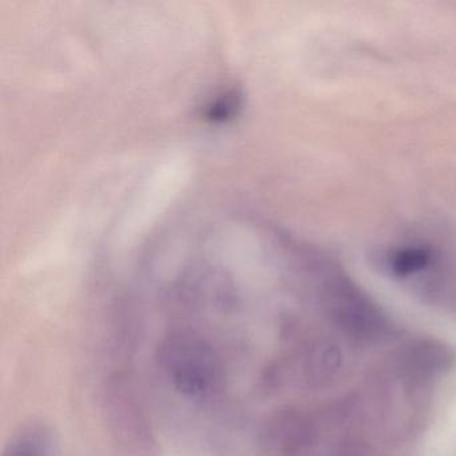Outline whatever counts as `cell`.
I'll return each instance as SVG.
<instances>
[{"mask_svg":"<svg viewBox=\"0 0 456 456\" xmlns=\"http://www.w3.org/2000/svg\"><path fill=\"white\" fill-rule=\"evenodd\" d=\"M322 303L333 324L352 340L378 343L394 330L387 314L351 280L333 269L322 280Z\"/></svg>","mask_w":456,"mask_h":456,"instance_id":"2","label":"cell"},{"mask_svg":"<svg viewBox=\"0 0 456 456\" xmlns=\"http://www.w3.org/2000/svg\"><path fill=\"white\" fill-rule=\"evenodd\" d=\"M455 354L450 346L436 340H420L411 344L403 354L402 365L408 378L429 381L450 370Z\"/></svg>","mask_w":456,"mask_h":456,"instance_id":"4","label":"cell"},{"mask_svg":"<svg viewBox=\"0 0 456 456\" xmlns=\"http://www.w3.org/2000/svg\"><path fill=\"white\" fill-rule=\"evenodd\" d=\"M303 372L306 380L311 383H325L338 372L341 364V354L338 346L328 341L312 343L304 351Z\"/></svg>","mask_w":456,"mask_h":456,"instance_id":"6","label":"cell"},{"mask_svg":"<svg viewBox=\"0 0 456 456\" xmlns=\"http://www.w3.org/2000/svg\"><path fill=\"white\" fill-rule=\"evenodd\" d=\"M102 405L109 431L125 455H156L151 421L126 376H111L106 381Z\"/></svg>","mask_w":456,"mask_h":456,"instance_id":"3","label":"cell"},{"mask_svg":"<svg viewBox=\"0 0 456 456\" xmlns=\"http://www.w3.org/2000/svg\"><path fill=\"white\" fill-rule=\"evenodd\" d=\"M157 362L173 388L191 402L210 403L225 391V364L209 338L189 330L167 333Z\"/></svg>","mask_w":456,"mask_h":456,"instance_id":"1","label":"cell"},{"mask_svg":"<svg viewBox=\"0 0 456 456\" xmlns=\"http://www.w3.org/2000/svg\"><path fill=\"white\" fill-rule=\"evenodd\" d=\"M54 432L42 421L23 426L7 444L4 456H54Z\"/></svg>","mask_w":456,"mask_h":456,"instance_id":"5","label":"cell"}]
</instances>
